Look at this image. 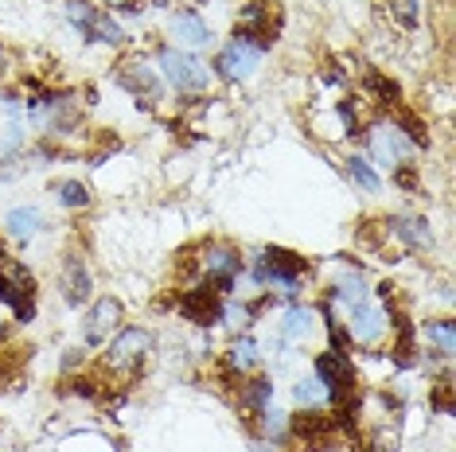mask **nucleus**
Here are the masks:
<instances>
[{
	"label": "nucleus",
	"mask_w": 456,
	"mask_h": 452,
	"mask_svg": "<svg viewBox=\"0 0 456 452\" xmlns=\"http://www.w3.org/2000/svg\"><path fill=\"white\" fill-rule=\"evenodd\" d=\"M110 4H121V8H126V4H129V0H110Z\"/></svg>",
	"instance_id": "nucleus-32"
},
{
	"label": "nucleus",
	"mask_w": 456,
	"mask_h": 452,
	"mask_svg": "<svg viewBox=\"0 0 456 452\" xmlns=\"http://www.w3.org/2000/svg\"><path fill=\"white\" fill-rule=\"evenodd\" d=\"M59 285H63V296H67V304H86V296H90V270H86V262L78 258V254H70V258L63 262V270H59Z\"/></svg>",
	"instance_id": "nucleus-10"
},
{
	"label": "nucleus",
	"mask_w": 456,
	"mask_h": 452,
	"mask_svg": "<svg viewBox=\"0 0 456 452\" xmlns=\"http://www.w3.org/2000/svg\"><path fill=\"white\" fill-rule=\"evenodd\" d=\"M387 327H390V316H387V308H382L379 301H359V304H351L347 308V332L355 343H367V347H375L382 335H387Z\"/></svg>",
	"instance_id": "nucleus-5"
},
{
	"label": "nucleus",
	"mask_w": 456,
	"mask_h": 452,
	"mask_svg": "<svg viewBox=\"0 0 456 452\" xmlns=\"http://www.w3.org/2000/svg\"><path fill=\"white\" fill-rule=\"evenodd\" d=\"M121 320V304L113 301V296H106V301H98L94 308H90V316H86V327H82V335H86V343L90 347H98L102 339H106L113 327H118Z\"/></svg>",
	"instance_id": "nucleus-11"
},
{
	"label": "nucleus",
	"mask_w": 456,
	"mask_h": 452,
	"mask_svg": "<svg viewBox=\"0 0 456 452\" xmlns=\"http://www.w3.org/2000/svg\"><path fill=\"white\" fill-rule=\"evenodd\" d=\"M394 125H398L402 133H406L413 149H425V145H429V137H425V121L418 117V113H410V109H398V117H394Z\"/></svg>",
	"instance_id": "nucleus-22"
},
{
	"label": "nucleus",
	"mask_w": 456,
	"mask_h": 452,
	"mask_svg": "<svg viewBox=\"0 0 456 452\" xmlns=\"http://www.w3.org/2000/svg\"><path fill=\"white\" fill-rule=\"evenodd\" d=\"M262 55L265 51H257V47H250V44H242V39H234V44H226L223 51H219V59H215V70H219L223 78H250L254 70H257V63H262Z\"/></svg>",
	"instance_id": "nucleus-8"
},
{
	"label": "nucleus",
	"mask_w": 456,
	"mask_h": 452,
	"mask_svg": "<svg viewBox=\"0 0 456 452\" xmlns=\"http://www.w3.org/2000/svg\"><path fill=\"white\" fill-rule=\"evenodd\" d=\"M347 172L355 176V183H359L362 191H370V195L379 191V176H375V168H370L367 157H351V160H347Z\"/></svg>",
	"instance_id": "nucleus-25"
},
{
	"label": "nucleus",
	"mask_w": 456,
	"mask_h": 452,
	"mask_svg": "<svg viewBox=\"0 0 456 452\" xmlns=\"http://www.w3.org/2000/svg\"><path fill=\"white\" fill-rule=\"evenodd\" d=\"M362 86L379 98V106H398V98H402L398 82H390L387 75H379V70H367V75H362Z\"/></svg>",
	"instance_id": "nucleus-18"
},
{
	"label": "nucleus",
	"mask_w": 456,
	"mask_h": 452,
	"mask_svg": "<svg viewBox=\"0 0 456 452\" xmlns=\"http://www.w3.org/2000/svg\"><path fill=\"white\" fill-rule=\"evenodd\" d=\"M180 312L191 324H215L223 316V301L211 285H200V289H188L180 296Z\"/></svg>",
	"instance_id": "nucleus-9"
},
{
	"label": "nucleus",
	"mask_w": 456,
	"mask_h": 452,
	"mask_svg": "<svg viewBox=\"0 0 456 452\" xmlns=\"http://www.w3.org/2000/svg\"><path fill=\"white\" fill-rule=\"evenodd\" d=\"M390 234L406 246H418V250H429L433 246V230L425 219H413V214H402V219H390Z\"/></svg>",
	"instance_id": "nucleus-14"
},
{
	"label": "nucleus",
	"mask_w": 456,
	"mask_h": 452,
	"mask_svg": "<svg viewBox=\"0 0 456 452\" xmlns=\"http://www.w3.org/2000/svg\"><path fill=\"white\" fill-rule=\"evenodd\" d=\"M246 320H250V308H238V304L226 308V324H231V327H242Z\"/></svg>",
	"instance_id": "nucleus-31"
},
{
	"label": "nucleus",
	"mask_w": 456,
	"mask_h": 452,
	"mask_svg": "<svg viewBox=\"0 0 456 452\" xmlns=\"http://www.w3.org/2000/svg\"><path fill=\"white\" fill-rule=\"evenodd\" d=\"M55 195H59V203L70 207V211L90 207V191H86V183H78V180H59L55 183Z\"/></svg>",
	"instance_id": "nucleus-21"
},
{
	"label": "nucleus",
	"mask_w": 456,
	"mask_h": 452,
	"mask_svg": "<svg viewBox=\"0 0 456 452\" xmlns=\"http://www.w3.org/2000/svg\"><path fill=\"white\" fill-rule=\"evenodd\" d=\"M293 433L305 440V445H320V440L336 437V417L328 414H316V409H308V414H300L293 421Z\"/></svg>",
	"instance_id": "nucleus-13"
},
{
	"label": "nucleus",
	"mask_w": 456,
	"mask_h": 452,
	"mask_svg": "<svg viewBox=\"0 0 456 452\" xmlns=\"http://www.w3.org/2000/svg\"><path fill=\"white\" fill-rule=\"evenodd\" d=\"M242 254L234 250V246H226V242H215V246H207L203 250V258H200V270L207 277V285H211L215 293H231L234 289V277L242 273Z\"/></svg>",
	"instance_id": "nucleus-2"
},
{
	"label": "nucleus",
	"mask_w": 456,
	"mask_h": 452,
	"mask_svg": "<svg viewBox=\"0 0 456 452\" xmlns=\"http://www.w3.org/2000/svg\"><path fill=\"white\" fill-rule=\"evenodd\" d=\"M425 339H429L441 355H452L456 351V324L452 320H429L425 324Z\"/></svg>",
	"instance_id": "nucleus-20"
},
{
	"label": "nucleus",
	"mask_w": 456,
	"mask_h": 452,
	"mask_svg": "<svg viewBox=\"0 0 456 452\" xmlns=\"http://www.w3.org/2000/svg\"><path fill=\"white\" fill-rule=\"evenodd\" d=\"M269 398H273V378H250V383H242V406L246 409L262 414L269 406Z\"/></svg>",
	"instance_id": "nucleus-19"
},
{
	"label": "nucleus",
	"mask_w": 456,
	"mask_h": 452,
	"mask_svg": "<svg viewBox=\"0 0 456 452\" xmlns=\"http://www.w3.org/2000/svg\"><path fill=\"white\" fill-rule=\"evenodd\" d=\"M118 82L141 101V106H157L160 101V75L149 59H141V55L126 59V63L118 67Z\"/></svg>",
	"instance_id": "nucleus-4"
},
{
	"label": "nucleus",
	"mask_w": 456,
	"mask_h": 452,
	"mask_svg": "<svg viewBox=\"0 0 456 452\" xmlns=\"http://www.w3.org/2000/svg\"><path fill=\"white\" fill-rule=\"evenodd\" d=\"M313 320H316L313 308H293V312L285 316V324H281L285 339H305L308 332H313Z\"/></svg>",
	"instance_id": "nucleus-23"
},
{
	"label": "nucleus",
	"mask_w": 456,
	"mask_h": 452,
	"mask_svg": "<svg viewBox=\"0 0 456 452\" xmlns=\"http://www.w3.org/2000/svg\"><path fill=\"white\" fill-rule=\"evenodd\" d=\"M149 351H152V335L144 332V327H121L106 347V367L110 371H121V375H133V371H141Z\"/></svg>",
	"instance_id": "nucleus-1"
},
{
	"label": "nucleus",
	"mask_w": 456,
	"mask_h": 452,
	"mask_svg": "<svg viewBox=\"0 0 456 452\" xmlns=\"http://www.w3.org/2000/svg\"><path fill=\"white\" fill-rule=\"evenodd\" d=\"M257 343L250 335H242V339H234L231 343V351H226V367H231V375H246V371H254L257 367Z\"/></svg>",
	"instance_id": "nucleus-17"
},
{
	"label": "nucleus",
	"mask_w": 456,
	"mask_h": 452,
	"mask_svg": "<svg viewBox=\"0 0 456 452\" xmlns=\"http://www.w3.org/2000/svg\"><path fill=\"white\" fill-rule=\"evenodd\" d=\"M172 36L180 39V44H188V47L211 44V28H207L195 12H180V16H175V20H172Z\"/></svg>",
	"instance_id": "nucleus-16"
},
{
	"label": "nucleus",
	"mask_w": 456,
	"mask_h": 452,
	"mask_svg": "<svg viewBox=\"0 0 456 452\" xmlns=\"http://www.w3.org/2000/svg\"><path fill=\"white\" fill-rule=\"evenodd\" d=\"M316 383L328 390V402L339 394L355 390V367H351L347 351H324L316 355Z\"/></svg>",
	"instance_id": "nucleus-7"
},
{
	"label": "nucleus",
	"mask_w": 456,
	"mask_h": 452,
	"mask_svg": "<svg viewBox=\"0 0 456 452\" xmlns=\"http://www.w3.org/2000/svg\"><path fill=\"white\" fill-rule=\"evenodd\" d=\"M370 296V285H367V273H359V270H344V273H336V285H331V301L336 304H359V301H367Z\"/></svg>",
	"instance_id": "nucleus-12"
},
{
	"label": "nucleus",
	"mask_w": 456,
	"mask_h": 452,
	"mask_svg": "<svg viewBox=\"0 0 456 452\" xmlns=\"http://www.w3.org/2000/svg\"><path fill=\"white\" fill-rule=\"evenodd\" d=\"M0 70H4V47H0Z\"/></svg>",
	"instance_id": "nucleus-33"
},
{
	"label": "nucleus",
	"mask_w": 456,
	"mask_h": 452,
	"mask_svg": "<svg viewBox=\"0 0 456 452\" xmlns=\"http://www.w3.org/2000/svg\"><path fill=\"white\" fill-rule=\"evenodd\" d=\"M305 452H355V448H347V445H339L336 437H328V440H320V445H305Z\"/></svg>",
	"instance_id": "nucleus-30"
},
{
	"label": "nucleus",
	"mask_w": 456,
	"mask_h": 452,
	"mask_svg": "<svg viewBox=\"0 0 456 452\" xmlns=\"http://www.w3.org/2000/svg\"><path fill=\"white\" fill-rule=\"evenodd\" d=\"M293 394H297V402H300V406H305V409H316L320 402H328V390H324V386H320V383H316V378H300V383H297V390H293Z\"/></svg>",
	"instance_id": "nucleus-26"
},
{
	"label": "nucleus",
	"mask_w": 456,
	"mask_h": 452,
	"mask_svg": "<svg viewBox=\"0 0 456 452\" xmlns=\"http://www.w3.org/2000/svg\"><path fill=\"white\" fill-rule=\"evenodd\" d=\"M94 16H98V8H90L86 0H70V4H67V20L78 28L82 36H86V28L94 24Z\"/></svg>",
	"instance_id": "nucleus-27"
},
{
	"label": "nucleus",
	"mask_w": 456,
	"mask_h": 452,
	"mask_svg": "<svg viewBox=\"0 0 456 452\" xmlns=\"http://www.w3.org/2000/svg\"><path fill=\"white\" fill-rule=\"evenodd\" d=\"M39 226H44V214H39V207H12L4 214V230L12 234V238H20V242L36 238Z\"/></svg>",
	"instance_id": "nucleus-15"
},
{
	"label": "nucleus",
	"mask_w": 456,
	"mask_h": 452,
	"mask_svg": "<svg viewBox=\"0 0 456 452\" xmlns=\"http://www.w3.org/2000/svg\"><path fill=\"white\" fill-rule=\"evenodd\" d=\"M367 152H370V160L390 164V168H402V164H410L413 145H410V137L398 125H375L367 133Z\"/></svg>",
	"instance_id": "nucleus-6"
},
{
	"label": "nucleus",
	"mask_w": 456,
	"mask_h": 452,
	"mask_svg": "<svg viewBox=\"0 0 456 452\" xmlns=\"http://www.w3.org/2000/svg\"><path fill=\"white\" fill-rule=\"evenodd\" d=\"M160 70H164V78L180 90V94L207 90V82H211V70H207L195 55H188V51H172V47L160 51Z\"/></svg>",
	"instance_id": "nucleus-3"
},
{
	"label": "nucleus",
	"mask_w": 456,
	"mask_h": 452,
	"mask_svg": "<svg viewBox=\"0 0 456 452\" xmlns=\"http://www.w3.org/2000/svg\"><path fill=\"white\" fill-rule=\"evenodd\" d=\"M0 383H4V363H0Z\"/></svg>",
	"instance_id": "nucleus-34"
},
{
	"label": "nucleus",
	"mask_w": 456,
	"mask_h": 452,
	"mask_svg": "<svg viewBox=\"0 0 456 452\" xmlns=\"http://www.w3.org/2000/svg\"><path fill=\"white\" fill-rule=\"evenodd\" d=\"M262 429H265V433L269 437H277V433H281V429H285V417H281V409H262Z\"/></svg>",
	"instance_id": "nucleus-29"
},
{
	"label": "nucleus",
	"mask_w": 456,
	"mask_h": 452,
	"mask_svg": "<svg viewBox=\"0 0 456 452\" xmlns=\"http://www.w3.org/2000/svg\"><path fill=\"white\" fill-rule=\"evenodd\" d=\"M86 39H102V44H113V47H118V44H121V28H118V20L106 16V12H98V16H94V24L86 28Z\"/></svg>",
	"instance_id": "nucleus-24"
},
{
	"label": "nucleus",
	"mask_w": 456,
	"mask_h": 452,
	"mask_svg": "<svg viewBox=\"0 0 456 452\" xmlns=\"http://www.w3.org/2000/svg\"><path fill=\"white\" fill-rule=\"evenodd\" d=\"M433 406H437V414H452V383L449 378H441V386L433 390Z\"/></svg>",
	"instance_id": "nucleus-28"
}]
</instances>
